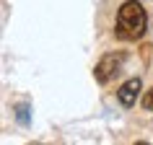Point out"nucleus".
Wrapping results in <instances>:
<instances>
[{
  "label": "nucleus",
  "mask_w": 153,
  "mask_h": 145,
  "mask_svg": "<svg viewBox=\"0 0 153 145\" xmlns=\"http://www.w3.org/2000/svg\"><path fill=\"white\" fill-rule=\"evenodd\" d=\"M148 29V13L137 0H125L117 10L114 36L122 41H137Z\"/></svg>",
  "instance_id": "obj_1"
},
{
  "label": "nucleus",
  "mask_w": 153,
  "mask_h": 145,
  "mask_svg": "<svg viewBox=\"0 0 153 145\" xmlns=\"http://www.w3.org/2000/svg\"><path fill=\"white\" fill-rule=\"evenodd\" d=\"M122 62H125V55L122 52H109V55H104L101 60H99L96 70H94V78H96V83H109L117 75V70L122 67Z\"/></svg>",
  "instance_id": "obj_2"
},
{
  "label": "nucleus",
  "mask_w": 153,
  "mask_h": 145,
  "mask_svg": "<svg viewBox=\"0 0 153 145\" xmlns=\"http://www.w3.org/2000/svg\"><path fill=\"white\" fill-rule=\"evenodd\" d=\"M140 78H130L127 83H122V88L117 91V98H120L122 106H132L137 101V93H140Z\"/></svg>",
  "instance_id": "obj_3"
},
{
  "label": "nucleus",
  "mask_w": 153,
  "mask_h": 145,
  "mask_svg": "<svg viewBox=\"0 0 153 145\" xmlns=\"http://www.w3.org/2000/svg\"><path fill=\"white\" fill-rule=\"evenodd\" d=\"M143 109H148V112H153V88L148 91V93H143Z\"/></svg>",
  "instance_id": "obj_4"
}]
</instances>
